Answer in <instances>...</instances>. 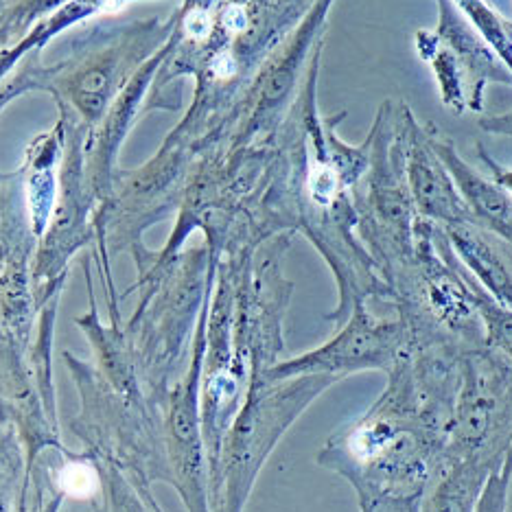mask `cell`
Segmentation results:
<instances>
[{
	"label": "cell",
	"mask_w": 512,
	"mask_h": 512,
	"mask_svg": "<svg viewBox=\"0 0 512 512\" xmlns=\"http://www.w3.org/2000/svg\"><path fill=\"white\" fill-rule=\"evenodd\" d=\"M412 112L407 106L383 103L368 134L370 162L366 176L353 189L357 237L375 261L383 281L410 259L416 246L421 215L407 186V130Z\"/></svg>",
	"instance_id": "7a4b0ae2"
},
{
	"label": "cell",
	"mask_w": 512,
	"mask_h": 512,
	"mask_svg": "<svg viewBox=\"0 0 512 512\" xmlns=\"http://www.w3.org/2000/svg\"><path fill=\"white\" fill-rule=\"evenodd\" d=\"M132 3H136V0H68V3L57 9L55 14L38 22V25L20 42L0 51V86L16 73V68L25 62L31 53H42L44 46L53 38L60 36V33L81 25V22H86L92 16L119 14L123 7Z\"/></svg>",
	"instance_id": "7c38bea8"
},
{
	"label": "cell",
	"mask_w": 512,
	"mask_h": 512,
	"mask_svg": "<svg viewBox=\"0 0 512 512\" xmlns=\"http://www.w3.org/2000/svg\"><path fill=\"white\" fill-rule=\"evenodd\" d=\"M512 453V366L491 348L464 355L462 386L445 432V460L495 471Z\"/></svg>",
	"instance_id": "5b68a950"
},
{
	"label": "cell",
	"mask_w": 512,
	"mask_h": 512,
	"mask_svg": "<svg viewBox=\"0 0 512 512\" xmlns=\"http://www.w3.org/2000/svg\"><path fill=\"white\" fill-rule=\"evenodd\" d=\"M405 344L407 331L399 318H377L362 305L346 318L344 327L331 342L316 351L267 368L259 379L283 381L302 375H324L340 381L355 372H388L405 351Z\"/></svg>",
	"instance_id": "52a82bcc"
},
{
	"label": "cell",
	"mask_w": 512,
	"mask_h": 512,
	"mask_svg": "<svg viewBox=\"0 0 512 512\" xmlns=\"http://www.w3.org/2000/svg\"><path fill=\"white\" fill-rule=\"evenodd\" d=\"M3 3H5V0H0V7H3Z\"/></svg>",
	"instance_id": "cb8c5ba5"
},
{
	"label": "cell",
	"mask_w": 512,
	"mask_h": 512,
	"mask_svg": "<svg viewBox=\"0 0 512 512\" xmlns=\"http://www.w3.org/2000/svg\"><path fill=\"white\" fill-rule=\"evenodd\" d=\"M429 143L445 162L453 182H456L464 202L471 208L477 224L512 243V195L495 180L480 176L469 162H464L447 136H442L434 125H425Z\"/></svg>",
	"instance_id": "30bf717a"
},
{
	"label": "cell",
	"mask_w": 512,
	"mask_h": 512,
	"mask_svg": "<svg viewBox=\"0 0 512 512\" xmlns=\"http://www.w3.org/2000/svg\"><path fill=\"white\" fill-rule=\"evenodd\" d=\"M460 270L464 276H467V281L473 289L475 305H477V311H480L482 322H484L486 346L491 348V351H495L497 355H502L512 366V311L502 305H497V302L488 296L480 285L475 283V278L467 270H464L462 263H460Z\"/></svg>",
	"instance_id": "2e32d148"
},
{
	"label": "cell",
	"mask_w": 512,
	"mask_h": 512,
	"mask_svg": "<svg viewBox=\"0 0 512 512\" xmlns=\"http://www.w3.org/2000/svg\"><path fill=\"white\" fill-rule=\"evenodd\" d=\"M318 464L362 497H414L447 467L445 432L427 423L403 383L388 377L386 390L366 414L329 438Z\"/></svg>",
	"instance_id": "6da1fadb"
},
{
	"label": "cell",
	"mask_w": 512,
	"mask_h": 512,
	"mask_svg": "<svg viewBox=\"0 0 512 512\" xmlns=\"http://www.w3.org/2000/svg\"><path fill=\"white\" fill-rule=\"evenodd\" d=\"M66 147V123L57 119L49 132L33 138L22 162V184H25L27 211L33 235L42 237L55 213L57 191H60V167Z\"/></svg>",
	"instance_id": "8fae6325"
},
{
	"label": "cell",
	"mask_w": 512,
	"mask_h": 512,
	"mask_svg": "<svg viewBox=\"0 0 512 512\" xmlns=\"http://www.w3.org/2000/svg\"><path fill=\"white\" fill-rule=\"evenodd\" d=\"M442 228V226H440ZM453 254L497 305L512 311V243L477 221L442 228Z\"/></svg>",
	"instance_id": "9c48e42d"
},
{
	"label": "cell",
	"mask_w": 512,
	"mask_h": 512,
	"mask_svg": "<svg viewBox=\"0 0 512 512\" xmlns=\"http://www.w3.org/2000/svg\"><path fill=\"white\" fill-rule=\"evenodd\" d=\"M438 3V29L418 31L416 49L436 75L440 97L456 114L480 112L488 81L512 84L508 68L488 49L471 22L460 14L453 0Z\"/></svg>",
	"instance_id": "8992f818"
},
{
	"label": "cell",
	"mask_w": 512,
	"mask_h": 512,
	"mask_svg": "<svg viewBox=\"0 0 512 512\" xmlns=\"http://www.w3.org/2000/svg\"><path fill=\"white\" fill-rule=\"evenodd\" d=\"M33 239L22 171L0 173V263H27Z\"/></svg>",
	"instance_id": "4fadbf2b"
},
{
	"label": "cell",
	"mask_w": 512,
	"mask_h": 512,
	"mask_svg": "<svg viewBox=\"0 0 512 512\" xmlns=\"http://www.w3.org/2000/svg\"><path fill=\"white\" fill-rule=\"evenodd\" d=\"M51 66L40 64V53H31L25 62L18 66V71L0 86V112L5 110L11 99H16L31 90H49Z\"/></svg>",
	"instance_id": "e0dca14e"
},
{
	"label": "cell",
	"mask_w": 512,
	"mask_h": 512,
	"mask_svg": "<svg viewBox=\"0 0 512 512\" xmlns=\"http://www.w3.org/2000/svg\"><path fill=\"white\" fill-rule=\"evenodd\" d=\"M407 186H410L416 213L436 226H453L475 221L471 208L464 202L445 162L440 160L425 132V125L410 119L405 158Z\"/></svg>",
	"instance_id": "ba28073f"
},
{
	"label": "cell",
	"mask_w": 512,
	"mask_h": 512,
	"mask_svg": "<svg viewBox=\"0 0 512 512\" xmlns=\"http://www.w3.org/2000/svg\"><path fill=\"white\" fill-rule=\"evenodd\" d=\"M362 512H421L423 495L414 497H362L357 499Z\"/></svg>",
	"instance_id": "ffe728a7"
},
{
	"label": "cell",
	"mask_w": 512,
	"mask_h": 512,
	"mask_svg": "<svg viewBox=\"0 0 512 512\" xmlns=\"http://www.w3.org/2000/svg\"><path fill=\"white\" fill-rule=\"evenodd\" d=\"M114 499H116V512H149V510H143L138 504H134L132 499L121 497V493H116ZM154 512H160V510L156 508Z\"/></svg>",
	"instance_id": "603a6c76"
},
{
	"label": "cell",
	"mask_w": 512,
	"mask_h": 512,
	"mask_svg": "<svg viewBox=\"0 0 512 512\" xmlns=\"http://www.w3.org/2000/svg\"><path fill=\"white\" fill-rule=\"evenodd\" d=\"M510 484H512V453L504 460L502 467L488 475L475 512H506Z\"/></svg>",
	"instance_id": "ac0fdd59"
},
{
	"label": "cell",
	"mask_w": 512,
	"mask_h": 512,
	"mask_svg": "<svg viewBox=\"0 0 512 512\" xmlns=\"http://www.w3.org/2000/svg\"><path fill=\"white\" fill-rule=\"evenodd\" d=\"M477 151H480L484 165H486L488 169H491L493 180H495L499 186H504V189L512 195V169H506V167H502V165H497V162H495L491 156H488V151H486L482 145H477Z\"/></svg>",
	"instance_id": "44dd1931"
},
{
	"label": "cell",
	"mask_w": 512,
	"mask_h": 512,
	"mask_svg": "<svg viewBox=\"0 0 512 512\" xmlns=\"http://www.w3.org/2000/svg\"><path fill=\"white\" fill-rule=\"evenodd\" d=\"M178 27V11L167 20H132L97 27L81 36L68 60L51 66L49 90L92 132L132 77L165 46Z\"/></svg>",
	"instance_id": "3957f363"
},
{
	"label": "cell",
	"mask_w": 512,
	"mask_h": 512,
	"mask_svg": "<svg viewBox=\"0 0 512 512\" xmlns=\"http://www.w3.org/2000/svg\"><path fill=\"white\" fill-rule=\"evenodd\" d=\"M491 473L473 462H449L423 495L421 512H475Z\"/></svg>",
	"instance_id": "5bb4252c"
},
{
	"label": "cell",
	"mask_w": 512,
	"mask_h": 512,
	"mask_svg": "<svg viewBox=\"0 0 512 512\" xmlns=\"http://www.w3.org/2000/svg\"><path fill=\"white\" fill-rule=\"evenodd\" d=\"M482 130L491 134H510L512 136V112L504 116H493V119L482 121Z\"/></svg>",
	"instance_id": "7402d4cb"
},
{
	"label": "cell",
	"mask_w": 512,
	"mask_h": 512,
	"mask_svg": "<svg viewBox=\"0 0 512 512\" xmlns=\"http://www.w3.org/2000/svg\"><path fill=\"white\" fill-rule=\"evenodd\" d=\"M335 377L302 375L283 381L254 379L221 447L211 480L213 512H243L263 462L296 418L329 390Z\"/></svg>",
	"instance_id": "277c9868"
},
{
	"label": "cell",
	"mask_w": 512,
	"mask_h": 512,
	"mask_svg": "<svg viewBox=\"0 0 512 512\" xmlns=\"http://www.w3.org/2000/svg\"><path fill=\"white\" fill-rule=\"evenodd\" d=\"M60 482L64 493L73 497H90L99 488L97 473L86 467V464H68L60 475Z\"/></svg>",
	"instance_id": "d6986e66"
},
{
	"label": "cell",
	"mask_w": 512,
	"mask_h": 512,
	"mask_svg": "<svg viewBox=\"0 0 512 512\" xmlns=\"http://www.w3.org/2000/svg\"><path fill=\"white\" fill-rule=\"evenodd\" d=\"M66 3L68 0H5L0 7V51L20 42L38 22Z\"/></svg>",
	"instance_id": "9a60e30c"
}]
</instances>
